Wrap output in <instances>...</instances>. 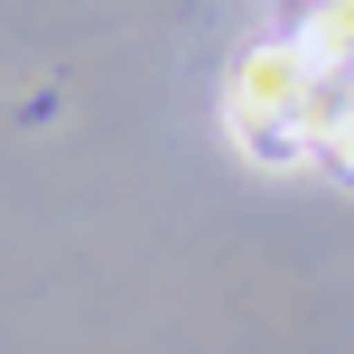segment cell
<instances>
[{"label":"cell","instance_id":"6da1fadb","mask_svg":"<svg viewBox=\"0 0 354 354\" xmlns=\"http://www.w3.org/2000/svg\"><path fill=\"white\" fill-rule=\"evenodd\" d=\"M308 93H317V66L299 56V37H280V47H252L243 66H233V93H224V122H308Z\"/></svg>","mask_w":354,"mask_h":354},{"label":"cell","instance_id":"7a4b0ae2","mask_svg":"<svg viewBox=\"0 0 354 354\" xmlns=\"http://www.w3.org/2000/svg\"><path fill=\"white\" fill-rule=\"evenodd\" d=\"M299 56L317 75H354V0H317L299 19Z\"/></svg>","mask_w":354,"mask_h":354}]
</instances>
